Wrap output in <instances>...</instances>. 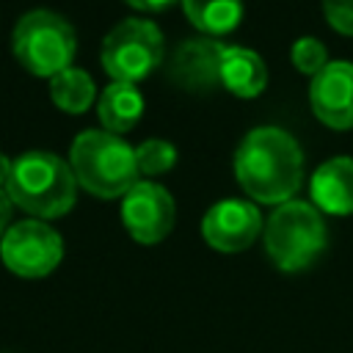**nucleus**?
<instances>
[{
	"instance_id": "obj_1",
	"label": "nucleus",
	"mask_w": 353,
	"mask_h": 353,
	"mask_svg": "<svg viewBox=\"0 0 353 353\" xmlns=\"http://www.w3.org/2000/svg\"><path fill=\"white\" fill-rule=\"evenodd\" d=\"M234 174L243 190L262 204H284L301 188L303 154L298 141L273 124L245 132L234 152Z\"/></svg>"
},
{
	"instance_id": "obj_2",
	"label": "nucleus",
	"mask_w": 353,
	"mask_h": 353,
	"mask_svg": "<svg viewBox=\"0 0 353 353\" xmlns=\"http://www.w3.org/2000/svg\"><path fill=\"white\" fill-rule=\"evenodd\" d=\"M6 193L11 204L36 218H58L72 210L77 179L66 160L52 152L33 149L14 160Z\"/></svg>"
},
{
	"instance_id": "obj_3",
	"label": "nucleus",
	"mask_w": 353,
	"mask_h": 353,
	"mask_svg": "<svg viewBox=\"0 0 353 353\" xmlns=\"http://www.w3.org/2000/svg\"><path fill=\"white\" fill-rule=\"evenodd\" d=\"M74 179L99 199L124 196L138 182L135 146L108 130H83L69 146Z\"/></svg>"
},
{
	"instance_id": "obj_4",
	"label": "nucleus",
	"mask_w": 353,
	"mask_h": 353,
	"mask_svg": "<svg viewBox=\"0 0 353 353\" xmlns=\"http://www.w3.org/2000/svg\"><path fill=\"white\" fill-rule=\"evenodd\" d=\"M325 248V223L314 204L284 201L265 223V251L281 270L309 268Z\"/></svg>"
},
{
	"instance_id": "obj_5",
	"label": "nucleus",
	"mask_w": 353,
	"mask_h": 353,
	"mask_svg": "<svg viewBox=\"0 0 353 353\" xmlns=\"http://www.w3.org/2000/svg\"><path fill=\"white\" fill-rule=\"evenodd\" d=\"M11 47L17 61L28 72L39 77H55L58 72L72 66L77 36L66 17L47 8H36L19 17Z\"/></svg>"
},
{
	"instance_id": "obj_6",
	"label": "nucleus",
	"mask_w": 353,
	"mask_h": 353,
	"mask_svg": "<svg viewBox=\"0 0 353 353\" xmlns=\"http://www.w3.org/2000/svg\"><path fill=\"white\" fill-rule=\"evenodd\" d=\"M163 61V33L146 19L116 22L102 41V66L116 83H135Z\"/></svg>"
},
{
	"instance_id": "obj_7",
	"label": "nucleus",
	"mask_w": 353,
	"mask_h": 353,
	"mask_svg": "<svg viewBox=\"0 0 353 353\" xmlns=\"http://www.w3.org/2000/svg\"><path fill=\"white\" fill-rule=\"evenodd\" d=\"M61 256H63V240L44 221L28 218V221L11 223L0 240L3 265L22 279H41L52 273Z\"/></svg>"
},
{
	"instance_id": "obj_8",
	"label": "nucleus",
	"mask_w": 353,
	"mask_h": 353,
	"mask_svg": "<svg viewBox=\"0 0 353 353\" xmlns=\"http://www.w3.org/2000/svg\"><path fill=\"white\" fill-rule=\"evenodd\" d=\"M174 215H176L174 199L157 182L138 179L121 199V221L127 232L143 245L160 243L171 232Z\"/></svg>"
},
{
	"instance_id": "obj_9",
	"label": "nucleus",
	"mask_w": 353,
	"mask_h": 353,
	"mask_svg": "<svg viewBox=\"0 0 353 353\" xmlns=\"http://www.w3.org/2000/svg\"><path fill=\"white\" fill-rule=\"evenodd\" d=\"M259 232H262V215L251 201L243 199H223L212 204L201 218L204 240L226 254L248 248Z\"/></svg>"
},
{
	"instance_id": "obj_10",
	"label": "nucleus",
	"mask_w": 353,
	"mask_h": 353,
	"mask_svg": "<svg viewBox=\"0 0 353 353\" xmlns=\"http://www.w3.org/2000/svg\"><path fill=\"white\" fill-rule=\"evenodd\" d=\"M309 102L323 124L334 130L353 127V63L328 61L325 69L312 77Z\"/></svg>"
},
{
	"instance_id": "obj_11",
	"label": "nucleus",
	"mask_w": 353,
	"mask_h": 353,
	"mask_svg": "<svg viewBox=\"0 0 353 353\" xmlns=\"http://www.w3.org/2000/svg\"><path fill=\"white\" fill-rule=\"evenodd\" d=\"M223 47L215 39H188L182 41L171 61L168 74L171 80L185 91H212L221 85V58Z\"/></svg>"
},
{
	"instance_id": "obj_12",
	"label": "nucleus",
	"mask_w": 353,
	"mask_h": 353,
	"mask_svg": "<svg viewBox=\"0 0 353 353\" xmlns=\"http://www.w3.org/2000/svg\"><path fill=\"white\" fill-rule=\"evenodd\" d=\"M312 201L323 212H353V157H331L312 174Z\"/></svg>"
},
{
	"instance_id": "obj_13",
	"label": "nucleus",
	"mask_w": 353,
	"mask_h": 353,
	"mask_svg": "<svg viewBox=\"0 0 353 353\" xmlns=\"http://www.w3.org/2000/svg\"><path fill=\"white\" fill-rule=\"evenodd\" d=\"M268 83L265 61L245 47H223L221 58V85L237 97H256Z\"/></svg>"
},
{
	"instance_id": "obj_14",
	"label": "nucleus",
	"mask_w": 353,
	"mask_h": 353,
	"mask_svg": "<svg viewBox=\"0 0 353 353\" xmlns=\"http://www.w3.org/2000/svg\"><path fill=\"white\" fill-rule=\"evenodd\" d=\"M143 113V97L135 83H110L99 97V121L108 132L119 135L135 127Z\"/></svg>"
},
{
	"instance_id": "obj_15",
	"label": "nucleus",
	"mask_w": 353,
	"mask_h": 353,
	"mask_svg": "<svg viewBox=\"0 0 353 353\" xmlns=\"http://www.w3.org/2000/svg\"><path fill=\"white\" fill-rule=\"evenodd\" d=\"M94 94H97V88H94V80L85 69L69 66V69L58 72L55 77H50V97L66 113L88 110L94 102Z\"/></svg>"
},
{
	"instance_id": "obj_16",
	"label": "nucleus",
	"mask_w": 353,
	"mask_h": 353,
	"mask_svg": "<svg viewBox=\"0 0 353 353\" xmlns=\"http://www.w3.org/2000/svg\"><path fill=\"white\" fill-rule=\"evenodd\" d=\"M182 8L204 33H226L243 17V0H182Z\"/></svg>"
},
{
	"instance_id": "obj_17",
	"label": "nucleus",
	"mask_w": 353,
	"mask_h": 353,
	"mask_svg": "<svg viewBox=\"0 0 353 353\" xmlns=\"http://www.w3.org/2000/svg\"><path fill=\"white\" fill-rule=\"evenodd\" d=\"M135 163H138V174L154 176V174L168 171L176 163V149H174V143H168L163 138H149L135 146Z\"/></svg>"
},
{
	"instance_id": "obj_18",
	"label": "nucleus",
	"mask_w": 353,
	"mask_h": 353,
	"mask_svg": "<svg viewBox=\"0 0 353 353\" xmlns=\"http://www.w3.org/2000/svg\"><path fill=\"white\" fill-rule=\"evenodd\" d=\"M290 55H292L295 69L303 72V74H312V77H314L320 69H325V63H328V52H325L323 41L314 39V36H301V39H295Z\"/></svg>"
},
{
	"instance_id": "obj_19",
	"label": "nucleus",
	"mask_w": 353,
	"mask_h": 353,
	"mask_svg": "<svg viewBox=\"0 0 353 353\" xmlns=\"http://www.w3.org/2000/svg\"><path fill=\"white\" fill-rule=\"evenodd\" d=\"M323 11L331 28L353 36V0H323Z\"/></svg>"
},
{
	"instance_id": "obj_20",
	"label": "nucleus",
	"mask_w": 353,
	"mask_h": 353,
	"mask_svg": "<svg viewBox=\"0 0 353 353\" xmlns=\"http://www.w3.org/2000/svg\"><path fill=\"white\" fill-rule=\"evenodd\" d=\"M8 221H11V199H8V193L0 188V240H3V234L8 232Z\"/></svg>"
},
{
	"instance_id": "obj_21",
	"label": "nucleus",
	"mask_w": 353,
	"mask_h": 353,
	"mask_svg": "<svg viewBox=\"0 0 353 353\" xmlns=\"http://www.w3.org/2000/svg\"><path fill=\"white\" fill-rule=\"evenodd\" d=\"M130 6H135V8H143V11H157V8H165V6H171L174 0H127Z\"/></svg>"
},
{
	"instance_id": "obj_22",
	"label": "nucleus",
	"mask_w": 353,
	"mask_h": 353,
	"mask_svg": "<svg viewBox=\"0 0 353 353\" xmlns=\"http://www.w3.org/2000/svg\"><path fill=\"white\" fill-rule=\"evenodd\" d=\"M11 165H14V163H11V160H8V157L0 152V188H3V190H6V185H8V176H11Z\"/></svg>"
}]
</instances>
